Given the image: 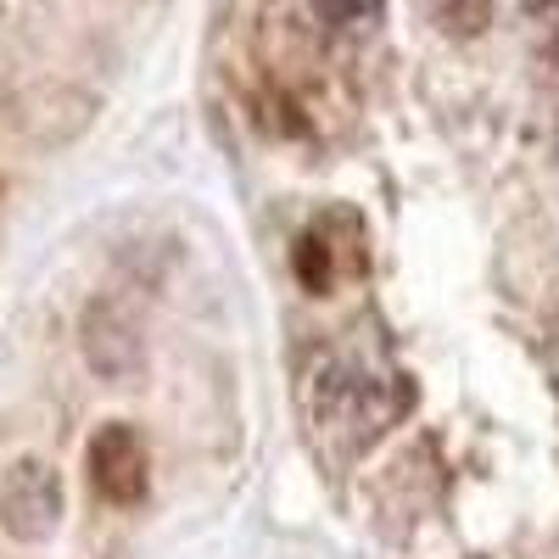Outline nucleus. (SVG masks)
<instances>
[{"label":"nucleus","mask_w":559,"mask_h":559,"mask_svg":"<svg viewBox=\"0 0 559 559\" xmlns=\"http://www.w3.org/2000/svg\"><path fill=\"white\" fill-rule=\"evenodd\" d=\"M62 515H68L62 476L45 459H17L0 481V532L17 543H45L57 537Z\"/></svg>","instance_id":"obj_1"},{"label":"nucleus","mask_w":559,"mask_h":559,"mask_svg":"<svg viewBox=\"0 0 559 559\" xmlns=\"http://www.w3.org/2000/svg\"><path fill=\"white\" fill-rule=\"evenodd\" d=\"M308 7H313V17H319V23H331V28L353 34V28H369V23H381L386 0H308Z\"/></svg>","instance_id":"obj_4"},{"label":"nucleus","mask_w":559,"mask_h":559,"mask_svg":"<svg viewBox=\"0 0 559 559\" xmlns=\"http://www.w3.org/2000/svg\"><path fill=\"white\" fill-rule=\"evenodd\" d=\"M84 464H90V487L118 509H134L152 487V459H146V442H140L134 426H102L90 437Z\"/></svg>","instance_id":"obj_2"},{"label":"nucleus","mask_w":559,"mask_h":559,"mask_svg":"<svg viewBox=\"0 0 559 559\" xmlns=\"http://www.w3.org/2000/svg\"><path fill=\"white\" fill-rule=\"evenodd\" d=\"M437 17L453 34H481L492 23V7H487V0H437Z\"/></svg>","instance_id":"obj_5"},{"label":"nucleus","mask_w":559,"mask_h":559,"mask_svg":"<svg viewBox=\"0 0 559 559\" xmlns=\"http://www.w3.org/2000/svg\"><path fill=\"white\" fill-rule=\"evenodd\" d=\"M292 269H297V280H302V292H313V297H324L331 292V280H336V258H331V241L324 236H297V247H292Z\"/></svg>","instance_id":"obj_3"}]
</instances>
